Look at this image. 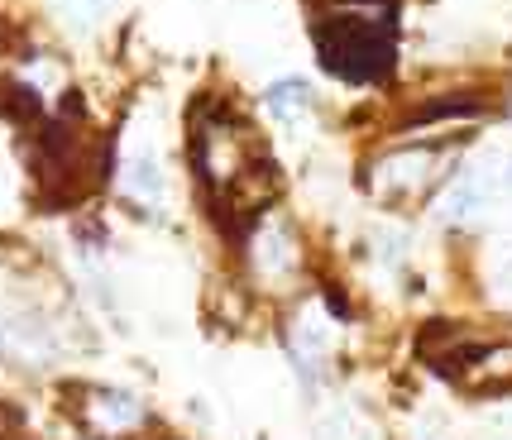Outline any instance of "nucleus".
Returning a JSON list of instances; mask_svg holds the SVG:
<instances>
[{"mask_svg":"<svg viewBox=\"0 0 512 440\" xmlns=\"http://www.w3.org/2000/svg\"><path fill=\"white\" fill-rule=\"evenodd\" d=\"M316 53L326 72L345 77V82H379L393 72V53H398V29L393 15L383 10H340V15H321L312 24Z\"/></svg>","mask_w":512,"mask_h":440,"instance_id":"1","label":"nucleus"},{"mask_svg":"<svg viewBox=\"0 0 512 440\" xmlns=\"http://www.w3.org/2000/svg\"><path fill=\"white\" fill-rule=\"evenodd\" d=\"M493 440H512V431H498V436H493Z\"/></svg>","mask_w":512,"mask_h":440,"instance_id":"14","label":"nucleus"},{"mask_svg":"<svg viewBox=\"0 0 512 440\" xmlns=\"http://www.w3.org/2000/svg\"><path fill=\"white\" fill-rule=\"evenodd\" d=\"M120 187L130 192L134 201H144V206H158L163 201V168H158L154 154H134L125 163V177H120Z\"/></svg>","mask_w":512,"mask_h":440,"instance_id":"6","label":"nucleus"},{"mask_svg":"<svg viewBox=\"0 0 512 440\" xmlns=\"http://www.w3.org/2000/svg\"><path fill=\"white\" fill-rule=\"evenodd\" d=\"M498 278H503V283L512 287V254H508V259H503V264H498Z\"/></svg>","mask_w":512,"mask_h":440,"instance_id":"12","label":"nucleus"},{"mask_svg":"<svg viewBox=\"0 0 512 440\" xmlns=\"http://www.w3.org/2000/svg\"><path fill=\"white\" fill-rule=\"evenodd\" d=\"M58 5H63V15L72 24H96L101 15H106V5H111V0H58Z\"/></svg>","mask_w":512,"mask_h":440,"instance_id":"11","label":"nucleus"},{"mask_svg":"<svg viewBox=\"0 0 512 440\" xmlns=\"http://www.w3.org/2000/svg\"><path fill=\"white\" fill-rule=\"evenodd\" d=\"M321 440H374V426L359 417V412H331V417L321 421V431H316Z\"/></svg>","mask_w":512,"mask_h":440,"instance_id":"9","label":"nucleus"},{"mask_svg":"<svg viewBox=\"0 0 512 440\" xmlns=\"http://www.w3.org/2000/svg\"><path fill=\"white\" fill-rule=\"evenodd\" d=\"M489 197H493L489 173L469 168V173H460L450 182L446 201H441V220H446V225H474V220L489 211Z\"/></svg>","mask_w":512,"mask_h":440,"instance_id":"5","label":"nucleus"},{"mask_svg":"<svg viewBox=\"0 0 512 440\" xmlns=\"http://www.w3.org/2000/svg\"><path fill=\"white\" fill-rule=\"evenodd\" d=\"M0 115H10L15 125L39 120V91L24 82H0Z\"/></svg>","mask_w":512,"mask_h":440,"instance_id":"8","label":"nucleus"},{"mask_svg":"<svg viewBox=\"0 0 512 440\" xmlns=\"http://www.w3.org/2000/svg\"><path fill=\"white\" fill-rule=\"evenodd\" d=\"M460 115H479V101L469 96H450V101H431L412 115V125H431V120H460Z\"/></svg>","mask_w":512,"mask_h":440,"instance_id":"10","label":"nucleus"},{"mask_svg":"<svg viewBox=\"0 0 512 440\" xmlns=\"http://www.w3.org/2000/svg\"><path fill=\"white\" fill-rule=\"evenodd\" d=\"M249 259L259 268V278H268V283L288 278L292 268H297V244H292L288 225L283 220H259V230L249 240Z\"/></svg>","mask_w":512,"mask_h":440,"instance_id":"4","label":"nucleus"},{"mask_svg":"<svg viewBox=\"0 0 512 440\" xmlns=\"http://www.w3.org/2000/svg\"><path fill=\"white\" fill-rule=\"evenodd\" d=\"M503 187H508V192H512V158H508V177H503Z\"/></svg>","mask_w":512,"mask_h":440,"instance_id":"13","label":"nucleus"},{"mask_svg":"<svg viewBox=\"0 0 512 440\" xmlns=\"http://www.w3.org/2000/svg\"><path fill=\"white\" fill-rule=\"evenodd\" d=\"M268 110H273L278 120H297V115H307V110H312V87H307V82H297V77L273 82V87H268Z\"/></svg>","mask_w":512,"mask_h":440,"instance_id":"7","label":"nucleus"},{"mask_svg":"<svg viewBox=\"0 0 512 440\" xmlns=\"http://www.w3.org/2000/svg\"><path fill=\"white\" fill-rule=\"evenodd\" d=\"M431 168H436V154L431 149H393L374 163V192L383 201L398 197H417L426 182H431Z\"/></svg>","mask_w":512,"mask_h":440,"instance_id":"3","label":"nucleus"},{"mask_svg":"<svg viewBox=\"0 0 512 440\" xmlns=\"http://www.w3.org/2000/svg\"><path fill=\"white\" fill-rule=\"evenodd\" d=\"M82 421H87L96 436L120 440V436L144 431V426H149V412H144V402H134L130 393H115V388H91L87 402H82Z\"/></svg>","mask_w":512,"mask_h":440,"instance_id":"2","label":"nucleus"}]
</instances>
